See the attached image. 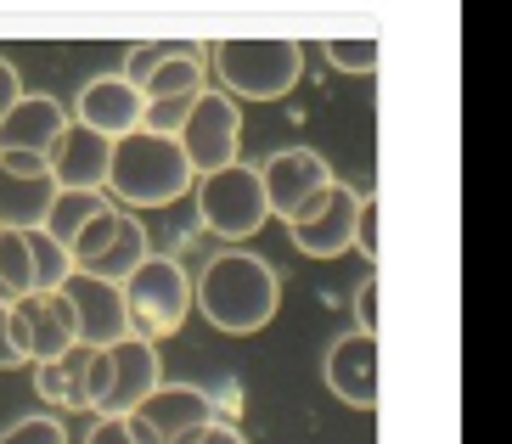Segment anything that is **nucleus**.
I'll return each mask as SVG.
<instances>
[{"label": "nucleus", "instance_id": "1", "mask_svg": "<svg viewBox=\"0 0 512 444\" xmlns=\"http://www.w3.org/2000/svg\"><path fill=\"white\" fill-rule=\"evenodd\" d=\"M197 310L209 315V326L231 332V338H248L259 326L276 321V304H282V276H276L271 259H259V253H214L203 276L192 287Z\"/></svg>", "mask_w": 512, "mask_h": 444}, {"label": "nucleus", "instance_id": "2", "mask_svg": "<svg viewBox=\"0 0 512 444\" xmlns=\"http://www.w3.org/2000/svg\"><path fill=\"white\" fill-rule=\"evenodd\" d=\"M192 169H186L175 135H152L136 130L113 141V158H107V186L119 192L124 208H164L175 197L192 192Z\"/></svg>", "mask_w": 512, "mask_h": 444}, {"label": "nucleus", "instance_id": "3", "mask_svg": "<svg viewBox=\"0 0 512 444\" xmlns=\"http://www.w3.org/2000/svg\"><path fill=\"white\" fill-rule=\"evenodd\" d=\"M203 68L220 74L231 102H282L304 79V51L299 40H214Z\"/></svg>", "mask_w": 512, "mask_h": 444}, {"label": "nucleus", "instance_id": "4", "mask_svg": "<svg viewBox=\"0 0 512 444\" xmlns=\"http://www.w3.org/2000/svg\"><path fill=\"white\" fill-rule=\"evenodd\" d=\"M158 383H164V371H158V349L152 343L124 338L113 349H91V360H85V388H79V411L130 416V411H141V400Z\"/></svg>", "mask_w": 512, "mask_h": 444}, {"label": "nucleus", "instance_id": "5", "mask_svg": "<svg viewBox=\"0 0 512 444\" xmlns=\"http://www.w3.org/2000/svg\"><path fill=\"white\" fill-rule=\"evenodd\" d=\"M124 315H130V338L158 343L175 338L186 326V310H192V282H186V265H175L169 253H147L119 287Z\"/></svg>", "mask_w": 512, "mask_h": 444}, {"label": "nucleus", "instance_id": "6", "mask_svg": "<svg viewBox=\"0 0 512 444\" xmlns=\"http://www.w3.org/2000/svg\"><path fill=\"white\" fill-rule=\"evenodd\" d=\"M197 220L209 225L214 237L248 242L254 231H265L271 208H265V186H259V163H226L214 175H197Z\"/></svg>", "mask_w": 512, "mask_h": 444}, {"label": "nucleus", "instance_id": "7", "mask_svg": "<svg viewBox=\"0 0 512 444\" xmlns=\"http://www.w3.org/2000/svg\"><path fill=\"white\" fill-rule=\"evenodd\" d=\"M175 147H181V158H186L192 175H214V169L237 163V152H242V107L214 85L197 90V102L186 107V124L175 130Z\"/></svg>", "mask_w": 512, "mask_h": 444}, {"label": "nucleus", "instance_id": "8", "mask_svg": "<svg viewBox=\"0 0 512 444\" xmlns=\"http://www.w3.org/2000/svg\"><path fill=\"white\" fill-rule=\"evenodd\" d=\"M332 180H338V175L327 169V158L310 152V147H282V152H271V158L259 163L265 208H271L276 220H293L304 203H316V197L327 192Z\"/></svg>", "mask_w": 512, "mask_h": 444}, {"label": "nucleus", "instance_id": "9", "mask_svg": "<svg viewBox=\"0 0 512 444\" xmlns=\"http://www.w3.org/2000/svg\"><path fill=\"white\" fill-rule=\"evenodd\" d=\"M355 203H361V197L332 180L316 203H304L299 214L287 220L293 248L310 253V259H338V253H349L355 248Z\"/></svg>", "mask_w": 512, "mask_h": 444}, {"label": "nucleus", "instance_id": "10", "mask_svg": "<svg viewBox=\"0 0 512 444\" xmlns=\"http://www.w3.org/2000/svg\"><path fill=\"white\" fill-rule=\"evenodd\" d=\"M141 113H147L141 85H130L124 74H96L91 85H79L74 119H68V124L96 130V135H107V141H124V135L141 130Z\"/></svg>", "mask_w": 512, "mask_h": 444}, {"label": "nucleus", "instance_id": "11", "mask_svg": "<svg viewBox=\"0 0 512 444\" xmlns=\"http://www.w3.org/2000/svg\"><path fill=\"white\" fill-rule=\"evenodd\" d=\"M12 338L23 360H57L74 349V310L62 293H29L12 304Z\"/></svg>", "mask_w": 512, "mask_h": 444}, {"label": "nucleus", "instance_id": "12", "mask_svg": "<svg viewBox=\"0 0 512 444\" xmlns=\"http://www.w3.org/2000/svg\"><path fill=\"white\" fill-rule=\"evenodd\" d=\"M68 310H74V343L79 349H113L130 338V315L113 282H91V276H68L62 287Z\"/></svg>", "mask_w": 512, "mask_h": 444}, {"label": "nucleus", "instance_id": "13", "mask_svg": "<svg viewBox=\"0 0 512 444\" xmlns=\"http://www.w3.org/2000/svg\"><path fill=\"white\" fill-rule=\"evenodd\" d=\"M107 158H113V141L96 130H68L57 135V147L46 152V169L57 180V192H102L107 186Z\"/></svg>", "mask_w": 512, "mask_h": 444}, {"label": "nucleus", "instance_id": "14", "mask_svg": "<svg viewBox=\"0 0 512 444\" xmlns=\"http://www.w3.org/2000/svg\"><path fill=\"white\" fill-rule=\"evenodd\" d=\"M327 388L349 411H377V338L344 332L327 349Z\"/></svg>", "mask_w": 512, "mask_h": 444}, {"label": "nucleus", "instance_id": "15", "mask_svg": "<svg viewBox=\"0 0 512 444\" xmlns=\"http://www.w3.org/2000/svg\"><path fill=\"white\" fill-rule=\"evenodd\" d=\"M197 90H209V68H203V45L164 40L158 62L141 74V96L147 102H192Z\"/></svg>", "mask_w": 512, "mask_h": 444}, {"label": "nucleus", "instance_id": "16", "mask_svg": "<svg viewBox=\"0 0 512 444\" xmlns=\"http://www.w3.org/2000/svg\"><path fill=\"white\" fill-rule=\"evenodd\" d=\"M68 130V107L51 96H17V107L0 119V152H40L46 158L57 147V135Z\"/></svg>", "mask_w": 512, "mask_h": 444}, {"label": "nucleus", "instance_id": "17", "mask_svg": "<svg viewBox=\"0 0 512 444\" xmlns=\"http://www.w3.org/2000/svg\"><path fill=\"white\" fill-rule=\"evenodd\" d=\"M136 416H141V422H147V428L158 433L164 444H175L186 428L209 422L214 405H209V394H203V388H186V383H169V388H164V383H158L147 400H141Z\"/></svg>", "mask_w": 512, "mask_h": 444}, {"label": "nucleus", "instance_id": "18", "mask_svg": "<svg viewBox=\"0 0 512 444\" xmlns=\"http://www.w3.org/2000/svg\"><path fill=\"white\" fill-rule=\"evenodd\" d=\"M57 203V180L46 175H6L0 169V231H40Z\"/></svg>", "mask_w": 512, "mask_h": 444}, {"label": "nucleus", "instance_id": "19", "mask_svg": "<svg viewBox=\"0 0 512 444\" xmlns=\"http://www.w3.org/2000/svg\"><path fill=\"white\" fill-rule=\"evenodd\" d=\"M147 225L136 220V214H119V231H113V242H107L102 253H96L91 265H79L74 276H91V282H113V287H124V276L147 259Z\"/></svg>", "mask_w": 512, "mask_h": 444}, {"label": "nucleus", "instance_id": "20", "mask_svg": "<svg viewBox=\"0 0 512 444\" xmlns=\"http://www.w3.org/2000/svg\"><path fill=\"white\" fill-rule=\"evenodd\" d=\"M85 360H91V349H68V355L57 360H40L34 366V394L51 405H68V411H79V388H85Z\"/></svg>", "mask_w": 512, "mask_h": 444}, {"label": "nucleus", "instance_id": "21", "mask_svg": "<svg viewBox=\"0 0 512 444\" xmlns=\"http://www.w3.org/2000/svg\"><path fill=\"white\" fill-rule=\"evenodd\" d=\"M96 214H107L102 192H57V203H51V214H46V225H40V231H46L51 242H62V248H68V242H74L79 231L96 220Z\"/></svg>", "mask_w": 512, "mask_h": 444}, {"label": "nucleus", "instance_id": "22", "mask_svg": "<svg viewBox=\"0 0 512 444\" xmlns=\"http://www.w3.org/2000/svg\"><path fill=\"white\" fill-rule=\"evenodd\" d=\"M68 276H74L68 248H62V242H51L46 231H29V282H34V293H62V287H68Z\"/></svg>", "mask_w": 512, "mask_h": 444}, {"label": "nucleus", "instance_id": "23", "mask_svg": "<svg viewBox=\"0 0 512 444\" xmlns=\"http://www.w3.org/2000/svg\"><path fill=\"white\" fill-rule=\"evenodd\" d=\"M29 231H0V304L12 310L17 298H29Z\"/></svg>", "mask_w": 512, "mask_h": 444}, {"label": "nucleus", "instance_id": "24", "mask_svg": "<svg viewBox=\"0 0 512 444\" xmlns=\"http://www.w3.org/2000/svg\"><path fill=\"white\" fill-rule=\"evenodd\" d=\"M85 444H164V439H158V433L130 411V416H96V428H91V439H85Z\"/></svg>", "mask_w": 512, "mask_h": 444}, {"label": "nucleus", "instance_id": "25", "mask_svg": "<svg viewBox=\"0 0 512 444\" xmlns=\"http://www.w3.org/2000/svg\"><path fill=\"white\" fill-rule=\"evenodd\" d=\"M113 231H119V208H107V214H96V220L85 225V231H79L74 242H68V259H74V270H79V265H91L96 253H102L107 242H113Z\"/></svg>", "mask_w": 512, "mask_h": 444}, {"label": "nucleus", "instance_id": "26", "mask_svg": "<svg viewBox=\"0 0 512 444\" xmlns=\"http://www.w3.org/2000/svg\"><path fill=\"white\" fill-rule=\"evenodd\" d=\"M0 444H68V433H62L57 416H23L0 433Z\"/></svg>", "mask_w": 512, "mask_h": 444}, {"label": "nucleus", "instance_id": "27", "mask_svg": "<svg viewBox=\"0 0 512 444\" xmlns=\"http://www.w3.org/2000/svg\"><path fill=\"white\" fill-rule=\"evenodd\" d=\"M327 57H332V68H344V74H372L377 40H327Z\"/></svg>", "mask_w": 512, "mask_h": 444}, {"label": "nucleus", "instance_id": "28", "mask_svg": "<svg viewBox=\"0 0 512 444\" xmlns=\"http://www.w3.org/2000/svg\"><path fill=\"white\" fill-rule=\"evenodd\" d=\"M175 444H248L242 439L237 422H226V416H209V422H197V428H186Z\"/></svg>", "mask_w": 512, "mask_h": 444}, {"label": "nucleus", "instance_id": "29", "mask_svg": "<svg viewBox=\"0 0 512 444\" xmlns=\"http://www.w3.org/2000/svg\"><path fill=\"white\" fill-rule=\"evenodd\" d=\"M355 248H361L366 259H377V197L372 192L355 203Z\"/></svg>", "mask_w": 512, "mask_h": 444}, {"label": "nucleus", "instance_id": "30", "mask_svg": "<svg viewBox=\"0 0 512 444\" xmlns=\"http://www.w3.org/2000/svg\"><path fill=\"white\" fill-rule=\"evenodd\" d=\"M355 332L377 338V276H366L361 293H355Z\"/></svg>", "mask_w": 512, "mask_h": 444}, {"label": "nucleus", "instance_id": "31", "mask_svg": "<svg viewBox=\"0 0 512 444\" xmlns=\"http://www.w3.org/2000/svg\"><path fill=\"white\" fill-rule=\"evenodd\" d=\"M0 169L6 175H46V158L40 152H0Z\"/></svg>", "mask_w": 512, "mask_h": 444}, {"label": "nucleus", "instance_id": "32", "mask_svg": "<svg viewBox=\"0 0 512 444\" xmlns=\"http://www.w3.org/2000/svg\"><path fill=\"white\" fill-rule=\"evenodd\" d=\"M17 96H23V79H17V68H12V62L0 57V119H6V113L17 107Z\"/></svg>", "mask_w": 512, "mask_h": 444}, {"label": "nucleus", "instance_id": "33", "mask_svg": "<svg viewBox=\"0 0 512 444\" xmlns=\"http://www.w3.org/2000/svg\"><path fill=\"white\" fill-rule=\"evenodd\" d=\"M23 366V355H17V338H12V310L0 304V371Z\"/></svg>", "mask_w": 512, "mask_h": 444}]
</instances>
